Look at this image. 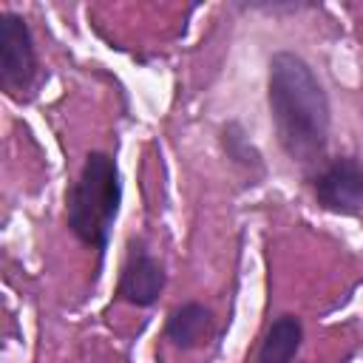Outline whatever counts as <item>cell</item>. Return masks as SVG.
<instances>
[{"label":"cell","instance_id":"cell-1","mask_svg":"<svg viewBox=\"0 0 363 363\" xmlns=\"http://www.w3.org/2000/svg\"><path fill=\"white\" fill-rule=\"evenodd\" d=\"M269 111L281 147L292 162L312 164L329 142V99L309 68L292 51H278L269 60Z\"/></svg>","mask_w":363,"mask_h":363},{"label":"cell","instance_id":"cell-2","mask_svg":"<svg viewBox=\"0 0 363 363\" xmlns=\"http://www.w3.org/2000/svg\"><path fill=\"white\" fill-rule=\"evenodd\" d=\"M122 201L119 167L108 153H88L79 179L68 193V227L71 233L96 250L108 247L111 227Z\"/></svg>","mask_w":363,"mask_h":363},{"label":"cell","instance_id":"cell-3","mask_svg":"<svg viewBox=\"0 0 363 363\" xmlns=\"http://www.w3.org/2000/svg\"><path fill=\"white\" fill-rule=\"evenodd\" d=\"M37 74V54L28 23L14 14H0V82L9 94L26 91Z\"/></svg>","mask_w":363,"mask_h":363},{"label":"cell","instance_id":"cell-4","mask_svg":"<svg viewBox=\"0 0 363 363\" xmlns=\"http://www.w3.org/2000/svg\"><path fill=\"white\" fill-rule=\"evenodd\" d=\"M318 204L332 213L352 216L363 204V167L352 156L332 159L315 179Z\"/></svg>","mask_w":363,"mask_h":363},{"label":"cell","instance_id":"cell-5","mask_svg":"<svg viewBox=\"0 0 363 363\" xmlns=\"http://www.w3.org/2000/svg\"><path fill=\"white\" fill-rule=\"evenodd\" d=\"M164 289V269L162 264L142 247L133 244L119 278V298L133 306H150Z\"/></svg>","mask_w":363,"mask_h":363},{"label":"cell","instance_id":"cell-6","mask_svg":"<svg viewBox=\"0 0 363 363\" xmlns=\"http://www.w3.org/2000/svg\"><path fill=\"white\" fill-rule=\"evenodd\" d=\"M164 335L179 349H196L213 335V312L201 303H182L170 312Z\"/></svg>","mask_w":363,"mask_h":363},{"label":"cell","instance_id":"cell-7","mask_svg":"<svg viewBox=\"0 0 363 363\" xmlns=\"http://www.w3.org/2000/svg\"><path fill=\"white\" fill-rule=\"evenodd\" d=\"M303 340V326L295 315H281L267 329V337L258 349V363H292Z\"/></svg>","mask_w":363,"mask_h":363}]
</instances>
